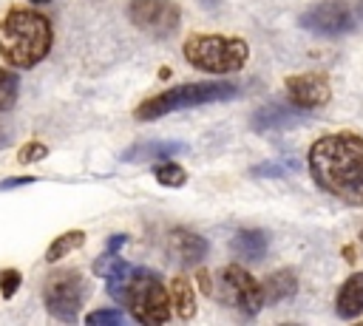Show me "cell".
<instances>
[{"label": "cell", "mask_w": 363, "mask_h": 326, "mask_svg": "<svg viewBox=\"0 0 363 326\" xmlns=\"http://www.w3.org/2000/svg\"><path fill=\"white\" fill-rule=\"evenodd\" d=\"M360 241H363V230H360Z\"/></svg>", "instance_id": "31"}, {"label": "cell", "mask_w": 363, "mask_h": 326, "mask_svg": "<svg viewBox=\"0 0 363 326\" xmlns=\"http://www.w3.org/2000/svg\"><path fill=\"white\" fill-rule=\"evenodd\" d=\"M31 3H37V6H43V3H51V0H31Z\"/></svg>", "instance_id": "30"}, {"label": "cell", "mask_w": 363, "mask_h": 326, "mask_svg": "<svg viewBox=\"0 0 363 326\" xmlns=\"http://www.w3.org/2000/svg\"><path fill=\"white\" fill-rule=\"evenodd\" d=\"M167 252L182 266H196L207 255V241L187 227H176L167 232Z\"/></svg>", "instance_id": "12"}, {"label": "cell", "mask_w": 363, "mask_h": 326, "mask_svg": "<svg viewBox=\"0 0 363 326\" xmlns=\"http://www.w3.org/2000/svg\"><path fill=\"white\" fill-rule=\"evenodd\" d=\"M284 94H286V102H289V105H295L298 111L306 113V111L323 108V105L332 99V85H329L326 74L306 71V74H292V77H286Z\"/></svg>", "instance_id": "10"}, {"label": "cell", "mask_w": 363, "mask_h": 326, "mask_svg": "<svg viewBox=\"0 0 363 326\" xmlns=\"http://www.w3.org/2000/svg\"><path fill=\"white\" fill-rule=\"evenodd\" d=\"M184 150H187L184 142H139L122 153V162H162Z\"/></svg>", "instance_id": "14"}, {"label": "cell", "mask_w": 363, "mask_h": 326, "mask_svg": "<svg viewBox=\"0 0 363 326\" xmlns=\"http://www.w3.org/2000/svg\"><path fill=\"white\" fill-rule=\"evenodd\" d=\"M85 244V232L82 230H65L62 235H57L51 244H48V249H45V264H57V261H62L65 255H71L74 249H79Z\"/></svg>", "instance_id": "18"}, {"label": "cell", "mask_w": 363, "mask_h": 326, "mask_svg": "<svg viewBox=\"0 0 363 326\" xmlns=\"http://www.w3.org/2000/svg\"><path fill=\"white\" fill-rule=\"evenodd\" d=\"M20 283H23V272L17 266L0 269V295H3V300H11L20 289Z\"/></svg>", "instance_id": "21"}, {"label": "cell", "mask_w": 363, "mask_h": 326, "mask_svg": "<svg viewBox=\"0 0 363 326\" xmlns=\"http://www.w3.org/2000/svg\"><path fill=\"white\" fill-rule=\"evenodd\" d=\"M153 179L164 187H182V184H187V170L179 162L162 159V162H153Z\"/></svg>", "instance_id": "19"}, {"label": "cell", "mask_w": 363, "mask_h": 326, "mask_svg": "<svg viewBox=\"0 0 363 326\" xmlns=\"http://www.w3.org/2000/svg\"><path fill=\"white\" fill-rule=\"evenodd\" d=\"M233 252L238 258H247V261H264L267 249H269V238L264 230H238L230 241Z\"/></svg>", "instance_id": "16"}, {"label": "cell", "mask_w": 363, "mask_h": 326, "mask_svg": "<svg viewBox=\"0 0 363 326\" xmlns=\"http://www.w3.org/2000/svg\"><path fill=\"white\" fill-rule=\"evenodd\" d=\"M54 28L43 11L11 6L0 17V57L14 71H28L51 51Z\"/></svg>", "instance_id": "2"}, {"label": "cell", "mask_w": 363, "mask_h": 326, "mask_svg": "<svg viewBox=\"0 0 363 326\" xmlns=\"http://www.w3.org/2000/svg\"><path fill=\"white\" fill-rule=\"evenodd\" d=\"M221 298L224 303L241 309L244 315H258L264 306V292H261V281H255L244 266L230 264L221 269Z\"/></svg>", "instance_id": "9"}, {"label": "cell", "mask_w": 363, "mask_h": 326, "mask_svg": "<svg viewBox=\"0 0 363 326\" xmlns=\"http://www.w3.org/2000/svg\"><path fill=\"white\" fill-rule=\"evenodd\" d=\"M309 176L326 196L363 207V136L354 130L323 133L306 153Z\"/></svg>", "instance_id": "1"}, {"label": "cell", "mask_w": 363, "mask_h": 326, "mask_svg": "<svg viewBox=\"0 0 363 326\" xmlns=\"http://www.w3.org/2000/svg\"><path fill=\"white\" fill-rule=\"evenodd\" d=\"M343 255H346V261H349V264L354 261V252H352V247H346V249H343Z\"/></svg>", "instance_id": "29"}, {"label": "cell", "mask_w": 363, "mask_h": 326, "mask_svg": "<svg viewBox=\"0 0 363 326\" xmlns=\"http://www.w3.org/2000/svg\"><path fill=\"white\" fill-rule=\"evenodd\" d=\"M261 292H264V303L289 300L298 292V275L292 269H275L261 281Z\"/></svg>", "instance_id": "15"}, {"label": "cell", "mask_w": 363, "mask_h": 326, "mask_svg": "<svg viewBox=\"0 0 363 326\" xmlns=\"http://www.w3.org/2000/svg\"><path fill=\"white\" fill-rule=\"evenodd\" d=\"M17 91H20V77L11 68L0 65V111H11L17 102Z\"/></svg>", "instance_id": "20"}, {"label": "cell", "mask_w": 363, "mask_h": 326, "mask_svg": "<svg viewBox=\"0 0 363 326\" xmlns=\"http://www.w3.org/2000/svg\"><path fill=\"white\" fill-rule=\"evenodd\" d=\"M34 176H9L0 181V190H11V187H23V184H34Z\"/></svg>", "instance_id": "24"}, {"label": "cell", "mask_w": 363, "mask_h": 326, "mask_svg": "<svg viewBox=\"0 0 363 326\" xmlns=\"http://www.w3.org/2000/svg\"><path fill=\"white\" fill-rule=\"evenodd\" d=\"M88 281L79 269H57L43 283V303L45 312L62 323H74L79 317V309L88 298Z\"/></svg>", "instance_id": "6"}, {"label": "cell", "mask_w": 363, "mask_h": 326, "mask_svg": "<svg viewBox=\"0 0 363 326\" xmlns=\"http://www.w3.org/2000/svg\"><path fill=\"white\" fill-rule=\"evenodd\" d=\"M119 303L128 306L130 317L136 323H145V326H159V323H167L170 320V295H167V286L162 283V278L153 272V269H133L128 272V281L122 286V298Z\"/></svg>", "instance_id": "5"}, {"label": "cell", "mask_w": 363, "mask_h": 326, "mask_svg": "<svg viewBox=\"0 0 363 326\" xmlns=\"http://www.w3.org/2000/svg\"><path fill=\"white\" fill-rule=\"evenodd\" d=\"M45 156H48V147H45L43 142H37V139L26 142V145L17 150V162H20V164H34V162H43Z\"/></svg>", "instance_id": "22"}, {"label": "cell", "mask_w": 363, "mask_h": 326, "mask_svg": "<svg viewBox=\"0 0 363 326\" xmlns=\"http://www.w3.org/2000/svg\"><path fill=\"white\" fill-rule=\"evenodd\" d=\"M85 323L88 326H99V323L102 326H119V323H125V315L119 309H96L85 317Z\"/></svg>", "instance_id": "23"}, {"label": "cell", "mask_w": 363, "mask_h": 326, "mask_svg": "<svg viewBox=\"0 0 363 326\" xmlns=\"http://www.w3.org/2000/svg\"><path fill=\"white\" fill-rule=\"evenodd\" d=\"M335 312L343 320H354L363 315V272H352L340 283V289L335 295Z\"/></svg>", "instance_id": "13"}, {"label": "cell", "mask_w": 363, "mask_h": 326, "mask_svg": "<svg viewBox=\"0 0 363 326\" xmlns=\"http://www.w3.org/2000/svg\"><path fill=\"white\" fill-rule=\"evenodd\" d=\"M128 20L147 37L167 40L182 26V9L173 0H130Z\"/></svg>", "instance_id": "7"}, {"label": "cell", "mask_w": 363, "mask_h": 326, "mask_svg": "<svg viewBox=\"0 0 363 326\" xmlns=\"http://www.w3.org/2000/svg\"><path fill=\"white\" fill-rule=\"evenodd\" d=\"M357 17H354V9L343 0H323L312 9H306L301 17H298V26L309 34H318V37H340V34H349L354 28Z\"/></svg>", "instance_id": "8"}, {"label": "cell", "mask_w": 363, "mask_h": 326, "mask_svg": "<svg viewBox=\"0 0 363 326\" xmlns=\"http://www.w3.org/2000/svg\"><path fill=\"white\" fill-rule=\"evenodd\" d=\"M167 295H170V312H173L176 317L190 320V317L196 315V295H193V286H190V281H187L184 275H176V278L170 281Z\"/></svg>", "instance_id": "17"}, {"label": "cell", "mask_w": 363, "mask_h": 326, "mask_svg": "<svg viewBox=\"0 0 363 326\" xmlns=\"http://www.w3.org/2000/svg\"><path fill=\"white\" fill-rule=\"evenodd\" d=\"M6 145H9V130L0 128V147H6Z\"/></svg>", "instance_id": "27"}, {"label": "cell", "mask_w": 363, "mask_h": 326, "mask_svg": "<svg viewBox=\"0 0 363 326\" xmlns=\"http://www.w3.org/2000/svg\"><path fill=\"white\" fill-rule=\"evenodd\" d=\"M182 54L187 65L204 74H238L247 60H250V45L241 37H227V34H190L182 45Z\"/></svg>", "instance_id": "4"}, {"label": "cell", "mask_w": 363, "mask_h": 326, "mask_svg": "<svg viewBox=\"0 0 363 326\" xmlns=\"http://www.w3.org/2000/svg\"><path fill=\"white\" fill-rule=\"evenodd\" d=\"M125 241H128V238H125V235H122V232H119V235H113V238H111V241H108V249H111V252H116V249H119V247H122V244H125Z\"/></svg>", "instance_id": "26"}, {"label": "cell", "mask_w": 363, "mask_h": 326, "mask_svg": "<svg viewBox=\"0 0 363 326\" xmlns=\"http://www.w3.org/2000/svg\"><path fill=\"white\" fill-rule=\"evenodd\" d=\"M196 281H199V289H201L204 295L213 292V281H210V272H207V269H199V272H196Z\"/></svg>", "instance_id": "25"}, {"label": "cell", "mask_w": 363, "mask_h": 326, "mask_svg": "<svg viewBox=\"0 0 363 326\" xmlns=\"http://www.w3.org/2000/svg\"><path fill=\"white\" fill-rule=\"evenodd\" d=\"M238 96V85L230 79H204V82H184V85H173L156 96H147L136 105L133 116L139 122H153L159 116L176 113V111H187V108H199V105H213V102H227Z\"/></svg>", "instance_id": "3"}, {"label": "cell", "mask_w": 363, "mask_h": 326, "mask_svg": "<svg viewBox=\"0 0 363 326\" xmlns=\"http://www.w3.org/2000/svg\"><path fill=\"white\" fill-rule=\"evenodd\" d=\"M354 17L363 20V0H357V9H354Z\"/></svg>", "instance_id": "28"}, {"label": "cell", "mask_w": 363, "mask_h": 326, "mask_svg": "<svg viewBox=\"0 0 363 326\" xmlns=\"http://www.w3.org/2000/svg\"><path fill=\"white\" fill-rule=\"evenodd\" d=\"M301 116H303V111H298V108H295V105H289V102H267V105H261V108L252 113L250 128H252L255 133L284 130V128L298 125V122H301Z\"/></svg>", "instance_id": "11"}]
</instances>
